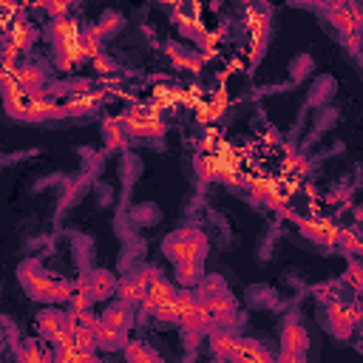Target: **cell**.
Wrapping results in <instances>:
<instances>
[{
    "instance_id": "obj_1",
    "label": "cell",
    "mask_w": 363,
    "mask_h": 363,
    "mask_svg": "<svg viewBox=\"0 0 363 363\" xmlns=\"http://www.w3.org/2000/svg\"><path fill=\"white\" fill-rule=\"evenodd\" d=\"M164 255L176 264L179 281L184 286L199 284L201 281V267H204V255H207V238L201 230L196 227H182L176 233H170L162 244Z\"/></svg>"
},
{
    "instance_id": "obj_2",
    "label": "cell",
    "mask_w": 363,
    "mask_h": 363,
    "mask_svg": "<svg viewBox=\"0 0 363 363\" xmlns=\"http://www.w3.org/2000/svg\"><path fill=\"white\" fill-rule=\"evenodd\" d=\"M17 281L28 292V298H34V301L62 303V301H71V295H74V284L54 278L37 258H28L17 267Z\"/></svg>"
},
{
    "instance_id": "obj_3",
    "label": "cell",
    "mask_w": 363,
    "mask_h": 363,
    "mask_svg": "<svg viewBox=\"0 0 363 363\" xmlns=\"http://www.w3.org/2000/svg\"><path fill=\"white\" fill-rule=\"evenodd\" d=\"M130 323H133V306L125 303V301H113L105 306V312L99 315V326H96V346L102 352H116V349H125L130 340H128V332H130Z\"/></svg>"
},
{
    "instance_id": "obj_4",
    "label": "cell",
    "mask_w": 363,
    "mask_h": 363,
    "mask_svg": "<svg viewBox=\"0 0 363 363\" xmlns=\"http://www.w3.org/2000/svg\"><path fill=\"white\" fill-rule=\"evenodd\" d=\"M199 295V292H196ZM201 332H213V329H227L235 318V298L230 295L227 286L216 289V292H201Z\"/></svg>"
},
{
    "instance_id": "obj_5",
    "label": "cell",
    "mask_w": 363,
    "mask_h": 363,
    "mask_svg": "<svg viewBox=\"0 0 363 363\" xmlns=\"http://www.w3.org/2000/svg\"><path fill=\"white\" fill-rule=\"evenodd\" d=\"M199 309H201L199 295L190 292V289H179V295H176L164 309H159L156 318L173 320V323H179V326L187 329V332H201V312H199Z\"/></svg>"
},
{
    "instance_id": "obj_6",
    "label": "cell",
    "mask_w": 363,
    "mask_h": 363,
    "mask_svg": "<svg viewBox=\"0 0 363 363\" xmlns=\"http://www.w3.org/2000/svg\"><path fill=\"white\" fill-rule=\"evenodd\" d=\"M309 335L298 320H286L281 329V357L278 363H306Z\"/></svg>"
},
{
    "instance_id": "obj_7",
    "label": "cell",
    "mask_w": 363,
    "mask_h": 363,
    "mask_svg": "<svg viewBox=\"0 0 363 363\" xmlns=\"http://www.w3.org/2000/svg\"><path fill=\"white\" fill-rule=\"evenodd\" d=\"M145 278H147V286H145V298H142V309L145 312H150V315H156L159 309H164L176 295H179V289L167 281V278H162L156 269H145Z\"/></svg>"
},
{
    "instance_id": "obj_8",
    "label": "cell",
    "mask_w": 363,
    "mask_h": 363,
    "mask_svg": "<svg viewBox=\"0 0 363 363\" xmlns=\"http://www.w3.org/2000/svg\"><path fill=\"white\" fill-rule=\"evenodd\" d=\"M96 335H74L68 332L57 343V357H65L71 363H99L96 360Z\"/></svg>"
},
{
    "instance_id": "obj_9",
    "label": "cell",
    "mask_w": 363,
    "mask_h": 363,
    "mask_svg": "<svg viewBox=\"0 0 363 363\" xmlns=\"http://www.w3.org/2000/svg\"><path fill=\"white\" fill-rule=\"evenodd\" d=\"M37 335H40L45 343L57 346V343L68 335V312H62V309H57V306H48V309H43V312H37Z\"/></svg>"
},
{
    "instance_id": "obj_10",
    "label": "cell",
    "mask_w": 363,
    "mask_h": 363,
    "mask_svg": "<svg viewBox=\"0 0 363 363\" xmlns=\"http://www.w3.org/2000/svg\"><path fill=\"white\" fill-rule=\"evenodd\" d=\"M122 125H125V130H128L130 136H159V133L164 130L159 113H153V111H142V108L128 111L125 119H122Z\"/></svg>"
},
{
    "instance_id": "obj_11",
    "label": "cell",
    "mask_w": 363,
    "mask_h": 363,
    "mask_svg": "<svg viewBox=\"0 0 363 363\" xmlns=\"http://www.w3.org/2000/svg\"><path fill=\"white\" fill-rule=\"evenodd\" d=\"M17 363H57V346L43 337H28L17 349Z\"/></svg>"
},
{
    "instance_id": "obj_12",
    "label": "cell",
    "mask_w": 363,
    "mask_h": 363,
    "mask_svg": "<svg viewBox=\"0 0 363 363\" xmlns=\"http://www.w3.org/2000/svg\"><path fill=\"white\" fill-rule=\"evenodd\" d=\"M79 281L85 284V289L91 292V298H94V301L111 298V295L116 292V286H119V281H116V278H113L108 269H94V272H85Z\"/></svg>"
},
{
    "instance_id": "obj_13",
    "label": "cell",
    "mask_w": 363,
    "mask_h": 363,
    "mask_svg": "<svg viewBox=\"0 0 363 363\" xmlns=\"http://www.w3.org/2000/svg\"><path fill=\"white\" fill-rule=\"evenodd\" d=\"M230 363H278V360H272V354L258 340L238 337V343H235V349L230 354Z\"/></svg>"
},
{
    "instance_id": "obj_14",
    "label": "cell",
    "mask_w": 363,
    "mask_h": 363,
    "mask_svg": "<svg viewBox=\"0 0 363 363\" xmlns=\"http://www.w3.org/2000/svg\"><path fill=\"white\" fill-rule=\"evenodd\" d=\"M145 286H147V278H145V269H142V272H136V275L122 278L119 286H116V295H119V301H125V303L133 306V303H142Z\"/></svg>"
},
{
    "instance_id": "obj_15",
    "label": "cell",
    "mask_w": 363,
    "mask_h": 363,
    "mask_svg": "<svg viewBox=\"0 0 363 363\" xmlns=\"http://www.w3.org/2000/svg\"><path fill=\"white\" fill-rule=\"evenodd\" d=\"M210 335V349H213V354L216 357H221V360H230V354H233V349H235V343H238V337L233 335V329L227 326V329H213V332H207Z\"/></svg>"
},
{
    "instance_id": "obj_16",
    "label": "cell",
    "mask_w": 363,
    "mask_h": 363,
    "mask_svg": "<svg viewBox=\"0 0 363 363\" xmlns=\"http://www.w3.org/2000/svg\"><path fill=\"white\" fill-rule=\"evenodd\" d=\"M125 360L128 363H164V357L156 349H150L145 340H130L125 346Z\"/></svg>"
},
{
    "instance_id": "obj_17",
    "label": "cell",
    "mask_w": 363,
    "mask_h": 363,
    "mask_svg": "<svg viewBox=\"0 0 363 363\" xmlns=\"http://www.w3.org/2000/svg\"><path fill=\"white\" fill-rule=\"evenodd\" d=\"M105 133H108V145H111V147H119V145L125 142V133L119 130V125L105 122Z\"/></svg>"
},
{
    "instance_id": "obj_18",
    "label": "cell",
    "mask_w": 363,
    "mask_h": 363,
    "mask_svg": "<svg viewBox=\"0 0 363 363\" xmlns=\"http://www.w3.org/2000/svg\"><path fill=\"white\" fill-rule=\"evenodd\" d=\"M349 278H352L354 289H360V286H363V272H360V264H349Z\"/></svg>"
},
{
    "instance_id": "obj_19",
    "label": "cell",
    "mask_w": 363,
    "mask_h": 363,
    "mask_svg": "<svg viewBox=\"0 0 363 363\" xmlns=\"http://www.w3.org/2000/svg\"><path fill=\"white\" fill-rule=\"evenodd\" d=\"M57 363H71V360H65V357H57Z\"/></svg>"
}]
</instances>
